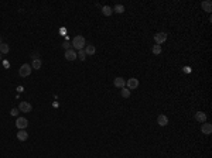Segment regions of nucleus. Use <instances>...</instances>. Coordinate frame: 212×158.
<instances>
[{"mask_svg": "<svg viewBox=\"0 0 212 158\" xmlns=\"http://www.w3.org/2000/svg\"><path fill=\"white\" fill-rule=\"evenodd\" d=\"M71 45L74 47L75 51H79V50H83L85 45H86V41H85V38L82 35H76V37L72 38V44Z\"/></svg>", "mask_w": 212, "mask_h": 158, "instance_id": "nucleus-1", "label": "nucleus"}, {"mask_svg": "<svg viewBox=\"0 0 212 158\" xmlns=\"http://www.w3.org/2000/svg\"><path fill=\"white\" fill-rule=\"evenodd\" d=\"M31 65H28V64H23V65L20 66V69H19V75L20 76H23V78H26V76H28V75L31 74Z\"/></svg>", "mask_w": 212, "mask_h": 158, "instance_id": "nucleus-2", "label": "nucleus"}, {"mask_svg": "<svg viewBox=\"0 0 212 158\" xmlns=\"http://www.w3.org/2000/svg\"><path fill=\"white\" fill-rule=\"evenodd\" d=\"M16 126L19 127V130H26L28 126V120L26 117H17V120H16Z\"/></svg>", "mask_w": 212, "mask_h": 158, "instance_id": "nucleus-3", "label": "nucleus"}, {"mask_svg": "<svg viewBox=\"0 0 212 158\" xmlns=\"http://www.w3.org/2000/svg\"><path fill=\"white\" fill-rule=\"evenodd\" d=\"M126 86H127V89H130V90H134V89L139 88V79L136 78H130L126 81Z\"/></svg>", "mask_w": 212, "mask_h": 158, "instance_id": "nucleus-4", "label": "nucleus"}, {"mask_svg": "<svg viewBox=\"0 0 212 158\" xmlns=\"http://www.w3.org/2000/svg\"><path fill=\"white\" fill-rule=\"evenodd\" d=\"M19 110H20V112H23V113H30L33 110V106L28 102H20Z\"/></svg>", "mask_w": 212, "mask_h": 158, "instance_id": "nucleus-5", "label": "nucleus"}, {"mask_svg": "<svg viewBox=\"0 0 212 158\" xmlns=\"http://www.w3.org/2000/svg\"><path fill=\"white\" fill-rule=\"evenodd\" d=\"M166 40H167L166 33H157L156 35H154V41H156L157 45H161L163 42H166Z\"/></svg>", "mask_w": 212, "mask_h": 158, "instance_id": "nucleus-6", "label": "nucleus"}, {"mask_svg": "<svg viewBox=\"0 0 212 158\" xmlns=\"http://www.w3.org/2000/svg\"><path fill=\"white\" fill-rule=\"evenodd\" d=\"M201 131H202L205 135H209L212 133V124L211 123H208V121L202 123V126H201Z\"/></svg>", "mask_w": 212, "mask_h": 158, "instance_id": "nucleus-7", "label": "nucleus"}, {"mask_svg": "<svg viewBox=\"0 0 212 158\" xmlns=\"http://www.w3.org/2000/svg\"><path fill=\"white\" fill-rule=\"evenodd\" d=\"M113 85H115L116 88H119V89H122V88H125L126 86V81H125V78H122V76H117V78L113 81Z\"/></svg>", "mask_w": 212, "mask_h": 158, "instance_id": "nucleus-8", "label": "nucleus"}, {"mask_svg": "<svg viewBox=\"0 0 212 158\" xmlns=\"http://www.w3.org/2000/svg\"><path fill=\"white\" fill-rule=\"evenodd\" d=\"M65 59L68 61H75L76 59V51L75 50H68V51H65Z\"/></svg>", "mask_w": 212, "mask_h": 158, "instance_id": "nucleus-9", "label": "nucleus"}, {"mask_svg": "<svg viewBox=\"0 0 212 158\" xmlns=\"http://www.w3.org/2000/svg\"><path fill=\"white\" fill-rule=\"evenodd\" d=\"M157 124L161 126V127L167 126V124H168V117H167L166 114H160V116L157 117Z\"/></svg>", "mask_w": 212, "mask_h": 158, "instance_id": "nucleus-10", "label": "nucleus"}, {"mask_svg": "<svg viewBox=\"0 0 212 158\" xmlns=\"http://www.w3.org/2000/svg\"><path fill=\"white\" fill-rule=\"evenodd\" d=\"M83 51H85V54H86V55H93V54L96 52V48H95V45L89 44V45H85Z\"/></svg>", "mask_w": 212, "mask_h": 158, "instance_id": "nucleus-11", "label": "nucleus"}, {"mask_svg": "<svg viewBox=\"0 0 212 158\" xmlns=\"http://www.w3.org/2000/svg\"><path fill=\"white\" fill-rule=\"evenodd\" d=\"M195 120L199 121V123H205L207 121V114L204 112H197L195 113Z\"/></svg>", "mask_w": 212, "mask_h": 158, "instance_id": "nucleus-12", "label": "nucleus"}, {"mask_svg": "<svg viewBox=\"0 0 212 158\" xmlns=\"http://www.w3.org/2000/svg\"><path fill=\"white\" fill-rule=\"evenodd\" d=\"M202 9L204 11H207V13H211L212 11V2L211 0H205V2H202Z\"/></svg>", "mask_w": 212, "mask_h": 158, "instance_id": "nucleus-13", "label": "nucleus"}, {"mask_svg": "<svg viewBox=\"0 0 212 158\" xmlns=\"http://www.w3.org/2000/svg\"><path fill=\"white\" fill-rule=\"evenodd\" d=\"M17 138L20 140V141H26V140L28 138V134L26 130H19V133H17Z\"/></svg>", "mask_w": 212, "mask_h": 158, "instance_id": "nucleus-14", "label": "nucleus"}, {"mask_svg": "<svg viewBox=\"0 0 212 158\" xmlns=\"http://www.w3.org/2000/svg\"><path fill=\"white\" fill-rule=\"evenodd\" d=\"M42 65V61L38 59V58H34L33 59V64H31V68H34V69H40Z\"/></svg>", "mask_w": 212, "mask_h": 158, "instance_id": "nucleus-15", "label": "nucleus"}, {"mask_svg": "<svg viewBox=\"0 0 212 158\" xmlns=\"http://www.w3.org/2000/svg\"><path fill=\"white\" fill-rule=\"evenodd\" d=\"M112 13H113V9H112L111 6H103L102 7V14L103 16H111Z\"/></svg>", "mask_w": 212, "mask_h": 158, "instance_id": "nucleus-16", "label": "nucleus"}, {"mask_svg": "<svg viewBox=\"0 0 212 158\" xmlns=\"http://www.w3.org/2000/svg\"><path fill=\"white\" fill-rule=\"evenodd\" d=\"M9 51H10V47L6 42H2L0 44V54H9Z\"/></svg>", "mask_w": 212, "mask_h": 158, "instance_id": "nucleus-17", "label": "nucleus"}, {"mask_svg": "<svg viewBox=\"0 0 212 158\" xmlns=\"http://www.w3.org/2000/svg\"><path fill=\"white\" fill-rule=\"evenodd\" d=\"M113 11L117 14H122V13H125V6L123 5H116L115 7H113Z\"/></svg>", "mask_w": 212, "mask_h": 158, "instance_id": "nucleus-18", "label": "nucleus"}, {"mask_svg": "<svg viewBox=\"0 0 212 158\" xmlns=\"http://www.w3.org/2000/svg\"><path fill=\"white\" fill-rule=\"evenodd\" d=\"M161 51H163L161 45H157V44H156V45L153 47V54H154V55H160V54H161Z\"/></svg>", "mask_w": 212, "mask_h": 158, "instance_id": "nucleus-19", "label": "nucleus"}, {"mask_svg": "<svg viewBox=\"0 0 212 158\" xmlns=\"http://www.w3.org/2000/svg\"><path fill=\"white\" fill-rule=\"evenodd\" d=\"M76 58H79L81 61H85V58H86V54H85V51H83V50H79V51L76 52Z\"/></svg>", "mask_w": 212, "mask_h": 158, "instance_id": "nucleus-20", "label": "nucleus"}, {"mask_svg": "<svg viewBox=\"0 0 212 158\" xmlns=\"http://www.w3.org/2000/svg\"><path fill=\"white\" fill-rule=\"evenodd\" d=\"M122 96H123V98L125 99H127L130 96V89H127V88H122Z\"/></svg>", "mask_w": 212, "mask_h": 158, "instance_id": "nucleus-21", "label": "nucleus"}, {"mask_svg": "<svg viewBox=\"0 0 212 158\" xmlns=\"http://www.w3.org/2000/svg\"><path fill=\"white\" fill-rule=\"evenodd\" d=\"M65 48V51H68V50H71V44H69V41L64 42V45H62Z\"/></svg>", "mask_w": 212, "mask_h": 158, "instance_id": "nucleus-22", "label": "nucleus"}, {"mask_svg": "<svg viewBox=\"0 0 212 158\" xmlns=\"http://www.w3.org/2000/svg\"><path fill=\"white\" fill-rule=\"evenodd\" d=\"M17 113H19V109H11L10 114H11V116H17Z\"/></svg>", "mask_w": 212, "mask_h": 158, "instance_id": "nucleus-23", "label": "nucleus"}, {"mask_svg": "<svg viewBox=\"0 0 212 158\" xmlns=\"http://www.w3.org/2000/svg\"><path fill=\"white\" fill-rule=\"evenodd\" d=\"M0 44H2V38H0Z\"/></svg>", "mask_w": 212, "mask_h": 158, "instance_id": "nucleus-24", "label": "nucleus"}, {"mask_svg": "<svg viewBox=\"0 0 212 158\" xmlns=\"http://www.w3.org/2000/svg\"><path fill=\"white\" fill-rule=\"evenodd\" d=\"M0 58H2V56H0Z\"/></svg>", "mask_w": 212, "mask_h": 158, "instance_id": "nucleus-25", "label": "nucleus"}]
</instances>
